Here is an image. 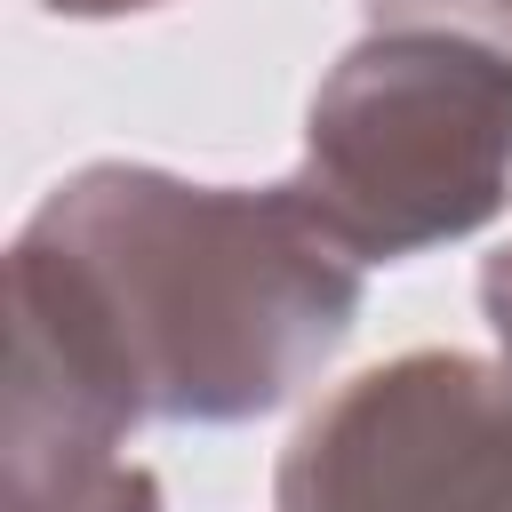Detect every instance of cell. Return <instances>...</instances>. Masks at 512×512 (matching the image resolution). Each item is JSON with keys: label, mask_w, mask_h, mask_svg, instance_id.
<instances>
[{"label": "cell", "mask_w": 512, "mask_h": 512, "mask_svg": "<svg viewBox=\"0 0 512 512\" xmlns=\"http://www.w3.org/2000/svg\"><path fill=\"white\" fill-rule=\"evenodd\" d=\"M376 104L400 120L392 144L376 136H328L336 184L352 192V216L400 248L424 232H448L496 200L504 152H512V96L496 72H464L456 56H424V72H360Z\"/></svg>", "instance_id": "6da1fadb"}]
</instances>
